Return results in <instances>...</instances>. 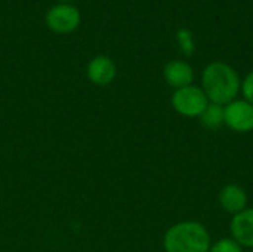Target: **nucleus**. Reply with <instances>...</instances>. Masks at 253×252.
<instances>
[{"label":"nucleus","instance_id":"423d86ee","mask_svg":"<svg viewBox=\"0 0 253 252\" xmlns=\"http://www.w3.org/2000/svg\"><path fill=\"white\" fill-rule=\"evenodd\" d=\"M233 239L242 247L253 250V208H246L236 214L230 224Z\"/></svg>","mask_w":253,"mask_h":252},{"label":"nucleus","instance_id":"4468645a","mask_svg":"<svg viewBox=\"0 0 253 252\" xmlns=\"http://www.w3.org/2000/svg\"><path fill=\"white\" fill-rule=\"evenodd\" d=\"M56 1H59V3H70V1H74V0H56Z\"/></svg>","mask_w":253,"mask_h":252},{"label":"nucleus","instance_id":"20e7f679","mask_svg":"<svg viewBox=\"0 0 253 252\" xmlns=\"http://www.w3.org/2000/svg\"><path fill=\"white\" fill-rule=\"evenodd\" d=\"M82 15L79 9L70 3L52 6L46 13V25L56 34H70L80 25Z\"/></svg>","mask_w":253,"mask_h":252},{"label":"nucleus","instance_id":"0eeeda50","mask_svg":"<svg viewBox=\"0 0 253 252\" xmlns=\"http://www.w3.org/2000/svg\"><path fill=\"white\" fill-rule=\"evenodd\" d=\"M163 76L168 85L175 89L190 86L193 85V80H194V71L191 65L181 59L169 61L163 68Z\"/></svg>","mask_w":253,"mask_h":252},{"label":"nucleus","instance_id":"ddd939ff","mask_svg":"<svg viewBox=\"0 0 253 252\" xmlns=\"http://www.w3.org/2000/svg\"><path fill=\"white\" fill-rule=\"evenodd\" d=\"M242 91H243L245 100L249 101L253 105V70L245 77V80L242 83Z\"/></svg>","mask_w":253,"mask_h":252},{"label":"nucleus","instance_id":"f8f14e48","mask_svg":"<svg viewBox=\"0 0 253 252\" xmlns=\"http://www.w3.org/2000/svg\"><path fill=\"white\" fill-rule=\"evenodd\" d=\"M209 252H243V248L233 238H222L211 245Z\"/></svg>","mask_w":253,"mask_h":252},{"label":"nucleus","instance_id":"9b49d317","mask_svg":"<svg viewBox=\"0 0 253 252\" xmlns=\"http://www.w3.org/2000/svg\"><path fill=\"white\" fill-rule=\"evenodd\" d=\"M176 39H178V43H179V48L181 50L185 53V55H193L194 52V39H193V34L190 30L187 28H181L176 34Z\"/></svg>","mask_w":253,"mask_h":252},{"label":"nucleus","instance_id":"2eb2a0df","mask_svg":"<svg viewBox=\"0 0 253 252\" xmlns=\"http://www.w3.org/2000/svg\"><path fill=\"white\" fill-rule=\"evenodd\" d=\"M251 252H253V251H251Z\"/></svg>","mask_w":253,"mask_h":252},{"label":"nucleus","instance_id":"6e6552de","mask_svg":"<svg viewBox=\"0 0 253 252\" xmlns=\"http://www.w3.org/2000/svg\"><path fill=\"white\" fill-rule=\"evenodd\" d=\"M116 73H117L116 64L113 62L111 58H108L105 55L95 56L87 64V77L92 83H95L98 86L110 85L114 80Z\"/></svg>","mask_w":253,"mask_h":252},{"label":"nucleus","instance_id":"7ed1b4c3","mask_svg":"<svg viewBox=\"0 0 253 252\" xmlns=\"http://www.w3.org/2000/svg\"><path fill=\"white\" fill-rule=\"evenodd\" d=\"M208 104L209 100L203 89L194 85L176 89L172 95V105L175 111L185 117H200Z\"/></svg>","mask_w":253,"mask_h":252},{"label":"nucleus","instance_id":"9d476101","mask_svg":"<svg viewBox=\"0 0 253 252\" xmlns=\"http://www.w3.org/2000/svg\"><path fill=\"white\" fill-rule=\"evenodd\" d=\"M200 122L203 126H206L209 129H216L222 125H225L224 123V105L209 102L200 116Z\"/></svg>","mask_w":253,"mask_h":252},{"label":"nucleus","instance_id":"39448f33","mask_svg":"<svg viewBox=\"0 0 253 252\" xmlns=\"http://www.w3.org/2000/svg\"><path fill=\"white\" fill-rule=\"evenodd\" d=\"M224 123L234 132L253 131V105L246 100H234L224 105Z\"/></svg>","mask_w":253,"mask_h":252},{"label":"nucleus","instance_id":"1a4fd4ad","mask_svg":"<svg viewBox=\"0 0 253 252\" xmlns=\"http://www.w3.org/2000/svg\"><path fill=\"white\" fill-rule=\"evenodd\" d=\"M218 201H219V205L222 206V209L233 214V215L242 212L248 206L246 190L237 184L224 186L218 195Z\"/></svg>","mask_w":253,"mask_h":252},{"label":"nucleus","instance_id":"f257e3e1","mask_svg":"<svg viewBox=\"0 0 253 252\" xmlns=\"http://www.w3.org/2000/svg\"><path fill=\"white\" fill-rule=\"evenodd\" d=\"M202 89L209 102L227 105L234 101L242 89V82L237 71L227 62H211L202 74Z\"/></svg>","mask_w":253,"mask_h":252},{"label":"nucleus","instance_id":"f03ea898","mask_svg":"<svg viewBox=\"0 0 253 252\" xmlns=\"http://www.w3.org/2000/svg\"><path fill=\"white\" fill-rule=\"evenodd\" d=\"M163 248L166 252H209L211 235L197 221H182L166 232Z\"/></svg>","mask_w":253,"mask_h":252}]
</instances>
